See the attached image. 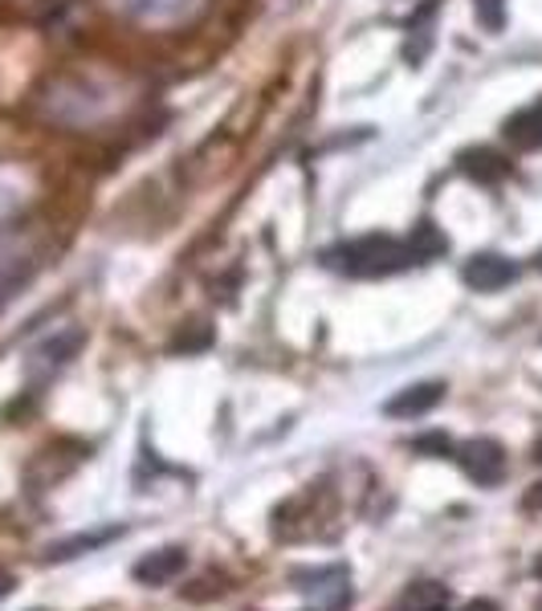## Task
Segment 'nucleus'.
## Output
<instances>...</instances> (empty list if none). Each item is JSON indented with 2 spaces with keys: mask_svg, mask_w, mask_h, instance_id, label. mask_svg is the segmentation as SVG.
Masks as SVG:
<instances>
[{
  "mask_svg": "<svg viewBox=\"0 0 542 611\" xmlns=\"http://www.w3.org/2000/svg\"><path fill=\"white\" fill-rule=\"evenodd\" d=\"M539 269H542V253H539Z\"/></svg>",
  "mask_w": 542,
  "mask_h": 611,
  "instance_id": "6ab92c4d",
  "label": "nucleus"
},
{
  "mask_svg": "<svg viewBox=\"0 0 542 611\" xmlns=\"http://www.w3.org/2000/svg\"><path fill=\"white\" fill-rule=\"evenodd\" d=\"M13 587H17L13 574H4V571H0V599H9V595H13Z\"/></svg>",
  "mask_w": 542,
  "mask_h": 611,
  "instance_id": "dca6fc26",
  "label": "nucleus"
},
{
  "mask_svg": "<svg viewBox=\"0 0 542 611\" xmlns=\"http://www.w3.org/2000/svg\"><path fill=\"white\" fill-rule=\"evenodd\" d=\"M408 250H412V262L417 265H429L449 253V237H444L432 221H420V225L412 228V237H408Z\"/></svg>",
  "mask_w": 542,
  "mask_h": 611,
  "instance_id": "6e6552de",
  "label": "nucleus"
},
{
  "mask_svg": "<svg viewBox=\"0 0 542 611\" xmlns=\"http://www.w3.org/2000/svg\"><path fill=\"white\" fill-rule=\"evenodd\" d=\"M522 510H542V481H534V486L526 489V498H522Z\"/></svg>",
  "mask_w": 542,
  "mask_h": 611,
  "instance_id": "4468645a",
  "label": "nucleus"
},
{
  "mask_svg": "<svg viewBox=\"0 0 542 611\" xmlns=\"http://www.w3.org/2000/svg\"><path fill=\"white\" fill-rule=\"evenodd\" d=\"M461 282H466L473 294H498V289L514 286L518 282V265L502 253H473L466 265H461Z\"/></svg>",
  "mask_w": 542,
  "mask_h": 611,
  "instance_id": "7ed1b4c3",
  "label": "nucleus"
},
{
  "mask_svg": "<svg viewBox=\"0 0 542 611\" xmlns=\"http://www.w3.org/2000/svg\"><path fill=\"white\" fill-rule=\"evenodd\" d=\"M534 574L542 579V550H539V559H534Z\"/></svg>",
  "mask_w": 542,
  "mask_h": 611,
  "instance_id": "f3484780",
  "label": "nucleus"
},
{
  "mask_svg": "<svg viewBox=\"0 0 542 611\" xmlns=\"http://www.w3.org/2000/svg\"><path fill=\"white\" fill-rule=\"evenodd\" d=\"M473 13H478L485 33H502L505 29V0H473Z\"/></svg>",
  "mask_w": 542,
  "mask_h": 611,
  "instance_id": "9b49d317",
  "label": "nucleus"
},
{
  "mask_svg": "<svg viewBox=\"0 0 542 611\" xmlns=\"http://www.w3.org/2000/svg\"><path fill=\"white\" fill-rule=\"evenodd\" d=\"M184 567H188V554H184V547H164V550H152V554H143L140 562H135V583L143 587H167L176 583L180 574H184Z\"/></svg>",
  "mask_w": 542,
  "mask_h": 611,
  "instance_id": "20e7f679",
  "label": "nucleus"
},
{
  "mask_svg": "<svg viewBox=\"0 0 542 611\" xmlns=\"http://www.w3.org/2000/svg\"><path fill=\"white\" fill-rule=\"evenodd\" d=\"M502 135L510 147L518 151H539L542 147V99L526 102L522 111H514L502 123Z\"/></svg>",
  "mask_w": 542,
  "mask_h": 611,
  "instance_id": "423d86ee",
  "label": "nucleus"
},
{
  "mask_svg": "<svg viewBox=\"0 0 542 611\" xmlns=\"http://www.w3.org/2000/svg\"><path fill=\"white\" fill-rule=\"evenodd\" d=\"M323 262H327V269L347 277H388L408 269V265H417L408 241L388 237V233H367V237L342 241V245L323 253Z\"/></svg>",
  "mask_w": 542,
  "mask_h": 611,
  "instance_id": "f257e3e1",
  "label": "nucleus"
},
{
  "mask_svg": "<svg viewBox=\"0 0 542 611\" xmlns=\"http://www.w3.org/2000/svg\"><path fill=\"white\" fill-rule=\"evenodd\" d=\"M123 530H102V534H78V538H65V542H58V547L45 550V559L50 562H65L74 559V554H82V550H94L102 547V542H111V538H119Z\"/></svg>",
  "mask_w": 542,
  "mask_h": 611,
  "instance_id": "9d476101",
  "label": "nucleus"
},
{
  "mask_svg": "<svg viewBox=\"0 0 542 611\" xmlns=\"http://www.w3.org/2000/svg\"><path fill=\"white\" fill-rule=\"evenodd\" d=\"M441 399H444L441 379H425V384H412L403 387V391H396V396L384 404V413L396 416V420H412V416H429Z\"/></svg>",
  "mask_w": 542,
  "mask_h": 611,
  "instance_id": "39448f33",
  "label": "nucleus"
},
{
  "mask_svg": "<svg viewBox=\"0 0 542 611\" xmlns=\"http://www.w3.org/2000/svg\"><path fill=\"white\" fill-rule=\"evenodd\" d=\"M453 603V591L437 579H420V583H408L400 595V611H444Z\"/></svg>",
  "mask_w": 542,
  "mask_h": 611,
  "instance_id": "0eeeda50",
  "label": "nucleus"
},
{
  "mask_svg": "<svg viewBox=\"0 0 542 611\" xmlns=\"http://www.w3.org/2000/svg\"><path fill=\"white\" fill-rule=\"evenodd\" d=\"M461 473L481 489H493L505 481V449L493 437H473L453 452Z\"/></svg>",
  "mask_w": 542,
  "mask_h": 611,
  "instance_id": "f03ea898",
  "label": "nucleus"
},
{
  "mask_svg": "<svg viewBox=\"0 0 542 611\" xmlns=\"http://www.w3.org/2000/svg\"><path fill=\"white\" fill-rule=\"evenodd\" d=\"M461 172L473 175L478 184H498V180L510 172V163H505L498 151L478 147V151H466V155H461Z\"/></svg>",
  "mask_w": 542,
  "mask_h": 611,
  "instance_id": "1a4fd4ad",
  "label": "nucleus"
},
{
  "mask_svg": "<svg viewBox=\"0 0 542 611\" xmlns=\"http://www.w3.org/2000/svg\"><path fill=\"white\" fill-rule=\"evenodd\" d=\"M208 343H213V330L204 323H192V330H180V335L172 338V350H176V355L180 350H184V355H196V350H204Z\"/></svg>",
  "mask_w": 542,
  "mask_h": 611,
  "instance_id": "f8f14e48",
  "label": "nucleus"
},
{
  "mask_svg": "<svg viewBox=\"0 0 542 611\" xmlns=\"http://www.w3.org/2000/svg\"><path fill=\"white\" fill-rule=\"evenodd\" d=\"M461 611H502V608H498L493 599H469V603H466Z\"/></svg>",
  "mask_w": 542,
  "mask_h": 611,
  "instance_id": "2eb2a0df",
  "label": "nucleus"
},
{
  "mask_svg": "<svg viewBox=\"0 0 542 611\" xmlns=\"http://www.w3.org/2000/svg\"><path fill=\"white\" fill-rule=\"evenodd\" d=\"M534 461L542 465V440H539V445H534Z\"/></svg>",
  "mask_w": 542,
  "mask_h": 611,
  "instance_id": "a211bd4d",
  "label": "nucleus"
},
{
  "mask_svg": "<svg viewBox=\"0 0 542 611\" xmlns=\"http://www.w3.org/2000/svg\"><path fill=\"white\" fill-rule=\"evenodd\" d=\"M412 449L425 452V457H453V440L444 437V432H425V437L412 440Z\"/></svg>",
  "mask_w": 542,
  "mask_h": 611,
  "instance_id": "ddd939ff",
  "label": "nucleus"
}]
</instances>
